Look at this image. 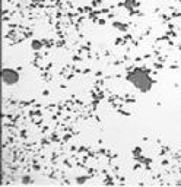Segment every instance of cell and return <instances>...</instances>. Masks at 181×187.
Returning <instances> with one entry per match:
<instances>
[{"label": "cell", "instance_id": "obj_1", "mask_svg": "<svg viewBox=\"0 0 181 187\" xmlns=\"http://www.w3.org/2000/svg\"><path fill=\"white\" fill-rule=\"evenodd\" d=\"M127 79L139 91H142V92H146V91H149L152 88L151 77L147 76L145 72H142V70H133V72L127 76Z\"/></svg>", "mask_w": 181, "mask_h": 187}, {"label": "cell", "instance_id": "obj_2", "mask_svg": "<svg viewBox=\"0 0 181 187\" xmlns=\"http://www.w3.org/2000/svg\"><path fill=\"white\" fill-rule=\"evenodd\" d=\"M19 81V75L13 69H4L3 70V82L8 85H13Z\"/></svg>", "mask_w": 181, "mask_h": 187}]
</instances>
